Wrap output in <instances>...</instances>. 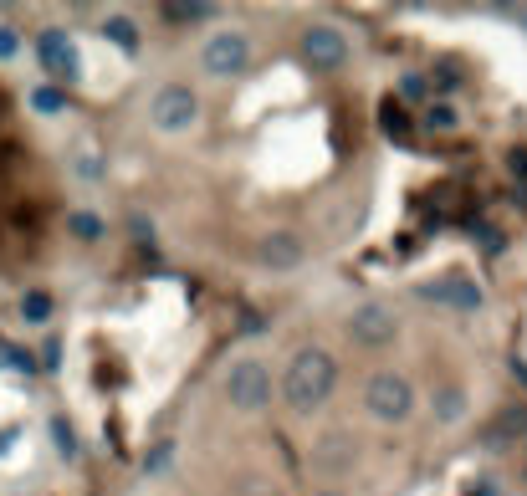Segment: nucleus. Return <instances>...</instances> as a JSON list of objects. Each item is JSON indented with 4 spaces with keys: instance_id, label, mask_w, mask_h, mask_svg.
Returning <instances> with one entry per match:
<instances>
[{
    "instance_id": "nucleus-1",
    "label": "nucleus",
    "mask_w": 527,
    "mask_h": 496,
    "mask_svg": "<svg viewBox=\"0 0 527 496\" xmlns=\"http://www.w3.org/2000/svg\"><path fill=\"white\" fill-rule=\"evenodd\" d=\"M333 384H338L333 353L328 348H297L287 374H282V399H287L292 415H313V410H323V404H328Z\"/></svg>"
},
{
    "instance_id": "nucleus-2",
    "label": "nucleus",
    "mask_w": 527,
    "mask_h": 496,
    "mask_svg": "<svg viewBox=\"0 0 527 496\" xmlns=\"http://www.w3.org/2000/svg\"><path fill=\"white\" fill-rule=\"evenodd\" d=\"M364 410H369L374 420H384V425L410 420V415H415V389H410V379L394 374V369L374 374V379L364 384Z\"/></svg>"
},
{
    "instance_id": "nucleus-3",
    "label": "nucleus",
    "mask_w": 527,
    "mask_h": 496,
    "mask_svg": "<svg viewBox=\"0 0 527 496\" xmlns=\"http://www.w3.org/2000/svg\"><path fill=\"white\" fill-rule=\"evenodd\" d=\"M226 399H231V410H241V415L267 410V404H272V369L261 364V358H241V364H231Z\"/></svg>"
},
{
    "instance_id": "nucleus-4",
    "label": "nucleus",
    "mask_w": 527,
    "mask_h": 496,
    "mask_svg": "<svg viewBox=\"0 0 527 496\" xmlns=\"http://www.w3.org/2000/svg\"><path fill=\"white\" fill-rule=\"evenodd\" d=\"M195 118H200V98L190 93L185 82H164L159 93L149 98V123L159 133H190Z\"/></svg>"
},
{
    "instance_id": "nucleus-5",
    "label": "nucleus",
    "mask_w": 527,
    "mask_h": 496,
    "mask_svg": "<svg viewBox=\"0 0 527 496\" xmlns=\"http://www.w3.org/2000/svg\"><path fill=\"white\" fill-rule=\"evenodd\" d=\"M200 67L210 77H236L251 67V36L246 31H215L205 41V52H200Z\"/></svg>"
},
{
    "instance_id": "nucleus-6",
    "label": "nucleus",
    "mask_w": 527,
    "mask_h": 496,
    "mask_svg": "<svg viewBox=\"0 0 527 496\" xmlns=\"http://www.w3.org/2000/svg\"><path fill=\"white\" fill-rule=\"evenodd\" d=\"M36 57H41V72L57 77V82H77L82 77V57H77L72 36L62 26H47V31L36 36Z\"/></svg>"
},
{
    "instance_id": "nucleus-7",
    "label": "nucleus",
    "mask_w": 527,
    "mask_h": 496,
    "mask_svg": "<svg viewBox=\"0 0 527 496\" xmlns=\"http://www.w3.org/2000/svg\"><path fill=\"white\" fill-rule=\"evenodd\" d=\"M302 62L313 72H338L348 62V41L338 26H307L302 31Z\"/></svg>"
},
{
    "instance_id": "nucleus-8",
    "label": "nucleus",
    "mask_w": 527,
    "mask_h": 496,
    "mask_svg": "<svg viewBox=\"0 0 527 496\" xmlns=\"http://www.w3.org/2000/svg\"><path fill=\"white\" fill-rule=\"evenodd\" d=\"M348 338H354L359 348H389L394 338H400V323H394V312H389V307L364 302L354 318H348Z\"/></svg>"
},
{
    "instance_id": "nucleus-9",
    "label": "nucleus",
    "mask_w": 527,
    "mask_h": 496,
    "mask_svg": "<svg viewBox=\"0 0 527 496\" xmlns=\"http://www.w3.org/2000/svg\"><path fill=\"white\" fill-rule=\"evenodd\" d=\"M420 297H425V302H441V307H456V312H476L481 302H487L471 277H441V282H425Z\"/></svg>"
},
{
    "instance_id": "nucleus-10",
    "label": "nucleus",
    "mask_w": 527,
    "mask_h": 496,
    "mask_svg": "<svg viewBox=\"0 0 527 496\" xmlns=\"http://www.w3.org/2000/svg\"><path fill=\"white\" fill-rule=\"evenodd\" d=\"M256 261L267 266V272H292V266H302V241L292 231H272L256 241Z\"/></svg>"
},
{
    "instance_id": "nucleus-11",
    "label": "nucleus",
    "mask_w": 527,
    "mask_h": 496,
    "mask_svg": "<svg viewBox=\"0 0 527 496\" xmlns=\"http://www.w3.org/2000/svg\"><path fill=\"white\" fill-rule=\"evenodd\" d=\"M313 461H318L323 471H343L348 461H354V440H348L343 430L323 435V440H318V450H313Z\"/></svg>"
},
{
    "instance_id": "nucleus-12",
    "label": "nucleus",
    "mask_w": 527,
    "mask_h": 496,
    "mask_svg": "<svg viewBox=\"0 0 527 496\" xmlns=\"http://www.w3.org/2000/svg\"><path fill=\"white\" fill-rule=\"evenodd\" d=\"M430 410H435V420H441V425H456V420L466 415V394H461L456 384H446V389L430 394Z\"/></svg>"
},
{
    "instance_id": "nucleus-13",
    "label": "nucleus",
    "mask_w": 527,
    "mask_h": 496,
    "mask_svg": "<svg viewBox=\"0 0 527 496\" xmlns=\"http://www.w3.org/2000/svg\"><path fill=\"white\" fill-rule=\"evenodd\" d=\"M103 36L113 41V47H118V52H128V57H134V52H139V26H134V21H128V16H108V21H103Z\"/></svg>"
},
{
    "instance_id": "nucleus-14",
    "label": "nucleus",
    "mask_w": 527,
    "mask_h": 496,
    "mask_svg": "<svg viewBox=\"0 0 527 496\" xmlns=\"http://www.w3.org/2000/svg\"><path fill=\"white\" fill-rule=\"evenodd\" d=\"M67 231H72L82 246H93V241H103V236H108V225H103L93 210H72V215H67Z\"/></svg>"
},
{
    "instance_id": "nucleus-15",
    "label": "nucleus",
    "mask_w": 527,
    "mask_h": 496,
    "mask_svg": "<svg viewBox=\"0 0 527 496\" xmlns=\"http://www.w3.org/2000/svg\"><path fill=\"white\" fill-rule=\"evenodd\" d=\"M21 318L26 323H52V292H41V287H31V292H21Z\"/></svg>"
},
{
    "instance_id": "nucleus-16",
    "label": "nucleus",
    "mask_w": 527,
    "mask_h": 496,
    "mask_svg": "<svg viewBox=\"0 0 527 496\" xmlns=\"http://www.w3.org/2000/svg\"><path fill=\"white\" fill-rule=\"evenodd\" d=\"M52 445H57V456L62 461H77L82 456V440H77V430H72V420H52Z\"/></svg>"
},
{
    "instance_id": "nucleus-17",
    "label": "nucleus",
    "mask_w": 527,
    "mask_h": 496,
    "mask_svg": "<svg viewBox=\"0 0 527 496\" xmlns=\"http://www.w3.org/2000/svg\"><path fill=\"white\" fill-rule=\"evenodd\" d=\"M31 108L57 118V113H67V93H62V87H31Z\"/></svg>"
},
{
    "instance_id": "nucleus-18",
    "label": "nucleus",
    "mask_w": 527,
    "mask_h": 496,
    "mask_svg": "<svg viewBox=\"0 0 527 496\" xmlns=\"http://www.w3.org/2000/svg\"><path fill=\"white\" fill-rule=\"evenodd\" d=\"M420 123H425V128H430V133H451V128H456V123H461V113H456V108H451V103H430V108H425V113H420Z\"/></svg>"
},
{
    "instance_id": "nucleus-19",
    "label": "nucleus",
    "mask_w": 527,
    "mask_h": 496,
    "mask_svg": "<svg viewBox=\"0 0 527 496\" xmlns=\"http://www.w3.org/2000/svg\"><path fill=\"white\" fill-rule=\"evenodd\" d=\"M210 16V6H200V0H195V6H164V21H174V26H190V21H205Z\"/></svg>"
},
{
    "instance_id": "nucleus-20",
    "label": "nucleus",
    "mask_w": 527,
    "mask_h": 496,
    "mask_svg": "<svg viewBox=\"0 0 527 496\" xmlns=\"http://www.w3.org/2000/svg\"><path fill=\"white\" fill-rule=\"evenodd\" d=\"M169 461H174V440H159V445L149 450V456H144V476H159Z\"/></svg>"
},
{
    "instance_id": "nucleus-21",
    "label": "nucleus",
    "mask_w": 527,
    "mask_h": 496,
    "mask_svg": "<svg viewBox=\"0 0 527 496\" xmlns=\"http://www.w3.org/2000/svg\"><path fill=\"white\" fill-rule=\"evenodd\" d=\"M379 123H384V133H405V128H410L400 103H384V118H379Z\"/></svg>"
},
{
    "instance_id": "nucleus-22",
    "label": "nucleus",
    "mask_w": 527,
    "mask_h": 496,
    "mask_svg": "<svg viewBox=\"0 0 527 496\" xmlns=\"http://www.w3.org/2000/svg\"><path fill=\"white\" fill-rule=\"evenodd\" d=\"M21 52V36H16V26H0V62H11Z\"/></svg>"
},
{
    "instance_id": "nucleus-23",
    "label": "nucleus",
    "mask_w": 527,
    "mask_h": 496,
    "mask_svg": "<svg viewBox=\"0 0 527 496\" xmlns=\"http://www.w3.org/2000/svg\"><path fill=\"white\" fill-rule=\"evenodd\" d=\"M507 440H512V435H507L502 425H492L487 435H481V445H487V450H507Z\"/></svg>"
},
{
    "instance_id": "nucleus-24",
    "label": "nucleus",
    "mask_w": 527,
    "mask_h": 496,
    "mask_svg": "<svg viewBox=\"0 0 527 496\" xmlns=\"http://www.w3.org/2000/svg\"><path fill=\"white\" fill-rule=\"evenodd\" d=\"M6 364L11 369H21V374H31L36 364H31V353H21V348H6Z\"/></svg>"
},
{
    "instance_id": "nucleus-25",
    "label": "nucleus",
    "mask_w": 527,
    "mask_h": 496,
    "mask_svg": "<svg viewBox=\"0 0 527 496\" xmlns=\"http://www.w3.org/2000/svg\"><path fill=\"white\" fill-rule=\"evenodd\" d=\"M400 93H405V98H420V93H425V77H405Z\"/></svg>"
},
{
    "instance_id": "nucleus-26",
    "label": "nucleus",
    "mask_w": 527,
    "mask_h": 496,
    "mask_svg": "<svg viewBox=\"0 0 527 496\" xmlns=\"http://www.w3.org/2000/svg\"><path fill=\"white\" fill-rule=\"evenodd\" d=\"M507 374H512V379L527 389V358H512V364H507Z\"/></svg>"
},
{
    "instance_id": "nucleus-27",
    "label": "nucleus",
    "mask_w": 527,
    "mask_h": 496,
    "mask_svg": "<svg viewBox=\"0 0 527 496\" xmlns=\"http://www.w3.org/2000/svg\"><path fill=\"white\" fill-rule=\"evenodd\" d=\"M435 82H441L446 93H451V87H461V72H456V67H441V77H435Z\"/></svg>"
},
{
    "instance_id": "nucleus-28",
    "label": "nucleus",
    "mask_w": 527,
    "mask_h": 496,
    "mask_svg": "<svg viewBox=\"0 0 527 496\" xmlns=\"http://www.w3.org/2000/svg\"><path fill=\"white\" fill-rule=\"evenodd\" d=\"M318 496H343V491H318Z\"/></svg>"
},
{
    "instance_id": "nucleus-29",
    "label": "nucleus",
    "mask_w": 527,
    "mask_h": 496,
    "mask_svg": "<svg viewBox=\"0 0 527 496\" xmlns=\"http://www.w3.org/2000/svg\"><path fill=\"white\" fill-rule=\"evenodd\" d=\"M522 26H527V11H522Z\"/></svg>"
}]
</instances>
